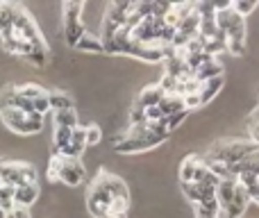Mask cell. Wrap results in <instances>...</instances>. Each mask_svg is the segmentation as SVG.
I'll return each instance as SVG.
<instances>
[{
  "instance_id": "obj_1",
  "label": "cell",
  "mask_w": 259,
  "mask_h": 218,
  "mask_svg": "<svg viewBox=\"0 0 259 218\" xmlns=\"http://www.w3.org/2000/svg\"><path fill=\"white\" fill-rule=\"evenodd\" d=\"M257 150H259V146H255L250 139H225V141H216L202 157L205 159L223 161L230 168V166L239 164L241 159H246L248 155H252Z\"/></svg>"
},
{
  "instance_id": "obj_2",
  "label": "cell",
  "mask_w": 259,
  "mask_h": 218,
  "mask_svg": "<svg viewBox=\"0 0 259 218\" xmlns=\"http://www.w3.org/2000/svg\"><path fill=\"white\" fill-rule=\"evenodd\" d=\"M50 182H64L66 187H77L84 182L87 168L80 159H68V157L53 155L48 161V170H46Z\"/></svg>"
},
{
  "instance_id": "obj_3",
  "label": "cell",
  "mask_w": 259,
  "mask_h": 218,
  "mask_svg": "<svg viewBox=\"0 0 259 218\" xmlns=\"http://www.w3.org/2000/svg\"><path fill=\"white\" fill-rule=\"evenodd\" d=\"M0 118H3V123L7 125L12 132L16 134H25V137H30V134H39L41 127H44V116L39 114H25V111L21 109H0Z\"/></svg>"
},
{
  "instance_id": "obj_4",
  "label": "cell",
  "mask_w": 259,
  "mask_h": 218,
  "mask_svg": "<svg viewBox=\"0 0 259 218\" xmlns=\"http://www.w3.org/2000/svg\"><path fill=\"white\" fill-rule=\"evenodd\" d=\"M36 168L27 161H3L0 166V182L9 187H23V184H36Z\"/></svg>"
},
{
  "instance_id": "obj_5",
  "label": "cell",
  "mask_w": 259,
  "mask_h": 218,
  "mask_svg": "<svg viewBox=\"0 0 259 218\" xmlns=\"http://www.w3.org/2000/svg\"><path fill=\"white\" fill-rule=\"evenodd\" d=\"M168 137H161V134H148V137H127V134H121V137L114 141V150L118 155H137V152H148L155 146H161Z\"/></svg>"
},
{
  "instance_id": "obj_6",
  "label": "cell",
  "mask_w": 259,
  "mask_h": 218,
  "mask_svg": "<svg viewBox=\"0 0 259 218\" xmlns=\"http://www.w3.org/2000/svg\"><path fill=\"white\" fill-rule=\"evenodd\" d=\"M39 196H41L39 182H36V184H23V187L14 189V205L23 207V209H30L32 205H36Z\"/></svg>"
},
{
  "instance_id": "obj_7",
  "label": "cell",
  "mask_w": 259,
  "mask_h": 218,
  "mask_svg": "<svg viewBox=\"0 0 259 218\" xmlns=\"http://www.w3.org/2000/svg\"><path fill=\"white\" fill-rule=\"evenodd\" d=\"M164 98H166V91L161 89L159 84H148V86H143V89L139 91L137 103L141 105L143 109H148V107H159Z\"/></svg>"
},
{
  "instance_id": "obj_8",
  "label": "cell",
  "mask_w": 259,
  "mask_h": 218,
  "mask_svg": "<svg viewBox=\"0 0 259 218\" xmlns=\"http://www.w3.org/2000/svg\"><path fill=\"white\" fill-rule=\"evenodd\" d=\"M239 187V180L237 178H223L219 182V187H216V200H219V209H223V207L230 205V200L234 198V191H237Z\"/></svg>"
},
{
  "instance_id": "obj_9",
  "label": "cell",
  "mask_w": 259,
  "mask_h": 218,
  "mask_svg": "<svg viewBox=\"0 0 259 218\" xmlns=\"http://www.w3.org/2000/svg\"><path fill=\"white\" fill-rule=\"evenodd\" d=\"M193 77H196L198 82H209V80H214V77H223V64L216 57H211L209 62L202 64V66L193 73Z\"/></svg>"
},
{
  "instance_id": "obj_10",
  "label": "cell",
  "mask_w": 259,
  "mask_h": 218,
  "mask_svg": "<svg viewBox=\"0 0 259 218\" xmlns=\"http://www.w3.org/2000/svg\"><path fill=\"white\" fill-rule=\"evenodd\" d=\"M202 161V155H189L182 159L180 164V182L182 184H191L193 178H196V170Z\"/></svg>"
},
{
  "instance_id": "obj_11",
  "label": "cell",
  "mask_w": 259,
  "mask_h": 218,
  "mask_svg": "<svg viewBox=\"0 0 259 218\" xmlns=\"http://www.w3.org/2000/svg\"><path fill=\"white\" fill-rule=\"evenodd\" d=\"M75 50H77V53H87V55H103L105 53V46H103V41H100V36L91 34V32L87 30V34L77 41Z\"/></svg>"
},
{
  "instance_id": "obj_12",
  "label": "cell",
  "mask_w": 259,
  "mask_h": 218,
  "mask_svg": "<svg viewBox=\"0 0 259 218\" xmlns=\"http://www.w3.org/2000/svg\"><path fill=\"white\" fill-rule=\"evenodd\" d=\"M87 34V27L82 21H71V23H64V41H66L68 48H75L77 41Z\"/></svg>"
},
{
  "instance_id": "obj_13",
  "label": "cell",
  "mask_w": 259,
  "mask_h": 218,
  "mask_svg": "<svg viewBox=\"0 0 259 218\" xmlns=\"http://www.w3.org/2000/svg\"><path fill=\"white\" fill-rule=\"evenodd\" d=\"M48 103H50V111L75 109V100L66 91H48Z\"/></svg>"
},
{
  "instance_id": "obj_14",
  "label": "cell",
  "mask_w": 259,
  "mask_h": 218,
  "mask_svg": "<svg viewBox=\"0 0 259 218\" xmlns=\"http://www.w3.org/2000/svg\"><path fill=\"white\" fill-rule=\"evenodd\" d=\"M223 77H214V80H209V82H202V89H200V103H202V107L205 105H209L211 100L219 96V91L223 89Z\"/></svg>"
},
{
  "instance_id": "obj_15",
  "label": "cell",
  "mask_w": 259,
  "mask_h": 218,
  "mask_svg": "<svg viewBox=\"0 0 259 218\" xmlns=\"http://www.w3.org/2000/svg\"><path fill=\"white\" fill-rule=\"evenodd\" d=\"M53 123L55 127H77V111L75 109L53 111Z\"/></svg>"
},
{
  "instance_id": "obj_16",
  "label": "cell",
  "mask_w": 259,
  "mask_h": 218,
  "mask_svg": "<svg viewBox=\"0 0 259 218\" xmlns=\"http://www.w3.org/2000/svg\"><path fill=\"white\" fill-rule=\"evenodd\" d=\"M159 109H161V114H164V118H168V116L178 114V111H184L187 107H184V100L180 98V96H166V98L161 100Z\"/></svg>"
},
{
  "instance_id": "obj_17",
  "label": "cell",
  "mask_w": 259,
  "mask_h": 218,
  "mask_svg": "<svg viewBox=\"0 0 259 218\" xmlns=\"http://www.w3.org/2000/svg\"><path fill=\"white\" fill-rule=\"evenodd\" d=\"M14 205V187L0 182V211H9Z\"/></svg>"
},
{
  "instance_id": "obj_18",
  "label": "cell",
  "mask_w": 259,
  "mask_h": 218,
  "mask_svg": "<svg viewBox=\"0 0 259 218\" xmlns=\"http://www.w3.org/2000/svg\"><path fill=\"white\" fill-rule=\"evenodd\" d=\"M257 7H259L257 0H234V3H232V9L239 14V16H243V18L250 16Z\"/></svg>"
},
{
  "instance_id": "obj_19",
  "label": "cell",
  "mask_w": 259,
  "mask_h": 218,
  "mask_svg": "<svg viewBox=\"0 0 259 218\" xmlns=\"http://www.w3.org/2000/svg\"><path fill=\"white\" fill-rule=\"evenodd\" d=\"M16 89H18V94L27 100H36V98H41V96L48 94V91L39 84H23V86H16Z\"/></svg>"
},
{
  "instance_id": "obj_20",
  "label": "cell",
  "mask_w": 259,
  "mask_h": 218,
  "mask_svg": "<svg viewBox=\"0 0 259 218\" xmlns=\"http://www.w3.org/2000/svg\"><path fill=\"white\" fill-rule=\"evenodd\" d=\"M100 141H103V129H100L96 123L87 125V148H89V146H98Z\"/></svg>"
},
{
  "instance_id": "obj_21",
  "label": "cell",
  "mask_w": 259,
  "mask_h": 218,
  "mask_svg": "<svg viewBox=\"0 0 259 218\" xmlns=\"http://www.w3.org/2000/svg\"><path fill=\"white\" fill-rule=\"evenodd\" d=\"M143 123H148L146 120V109H143L139 103H134L132 109H130V125H143Z\"/></svg>"
},
{
  "instance_id": "obj_22",
  "label": "cell",
  "mask_w": 259,
  "mask_h": 218,
  "mask_svg": "<svg viewBox=\"0 0 259 218\" xmlns=\"http://www.w3.org/2000/svg\"><path fill=\"white\" fill-rule=\"evenodd\" d=\"M187 116H189V111L184 109V111H178V114L168 116V118H164V120H166V129H168V132H173V129H178L180 125L184 123V118H187Z\"/></svg>"
},
{
  "instance_id": "obj_23",
  "label": "cell",
  "mask_w": 259,
  "mask_h": 218,
  "mask_svg": "<svg viewBox=\"0 0 259 218\" xmlns=\"http://www.w3.org/2000/svg\"><path fill=\"white\" fill-rule=\"evenodd\" d=\"M184 107H187V111H191V109H198V107H202V103H200V94H191V96H184Z\"/></svg>"
},
{
  "instance_id": "obj_24",
  "label": "cell",
  "mask_w": 259,
  "mask_h": 218,
  "mask_svg": "<svg viewBox=\"0 0 259 218\" xmlns=\"http://www.w3.org/2000/svg\"><path fill=\"white\" fill-rule=\"evenodd\" d=\"M5 218H32L30 209H23V207H12L9 211H5Z\"/></svg>"
},
{
  "instance_id": "obj_25",
  "label": "cell",
  "mask_w": 259,
  "mask_h": 218,
  "mask_svg": "<svg viewBox=\"0 0 259 218\" xmlns=\"http://www.w3.org/2000/svg\"><path fill=\"white\" fill-rule=\"evenodd\" d=\"M248 134H250V141L259 146V120H252V123H248Z\"/></svg>"
},
{
  "instance_id": "obj_26",
  "label": "cell",
  "mask_w": 259,
  "mask_h": 218,
  "mask_svg": "<svg viewBox=\"0 0 259 218\" xmlns=\"http://www.w3.org/2000/svg\"><path fill=\"white\" fill-rule=\"evenodd\" d=\"M193 211H196V218H219V214H216V211L202 209V207H193Z\"/></svg>"
},
{
  "instance_id": "obj_27",
  "label": "cell",
  "mask_w": 259,
  "mask_h": 218,
  "mask_svg": "<svg viewBox=\"0 0 259 218\" xmlns=\"http://www.w3.org/2000/svg\"><path fill=\"white\" fill-rule=\"evenodd\" d=\"M248 196H250V202H257V205H259V182L250 189V191H248Z\"/></svg>"
},
{
  "instance_id": "obj_28",
  "label": "cell",
  "mask_w": 259,
  "mask_h": 218,
  "mask_svg": "<svg viewBox=\"0 0 259 218\" xmlns=\"http://www.w3.org/2000/svg\"><path fill=\"white\" fill-rule=\"evenodd\" d=\"M0 166H3V161H0Z\"/></svg>"
}]
</instances>
